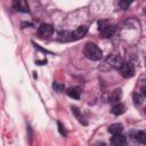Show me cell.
Listing matches in <instances>:
<instances>
[{"label":"cell","mask_w":146,"mask_h":146,"mask_svg":"<svg viewBox=\"0 0 146 146\" xmlns=\"http://www.w3.org/2000/svg\"><path fill=\"white\" fill-rule=\"evenodd\" d=\"M80 94H81V91H80V88H78V87H70L66 90V95L73 99H79Z\"/></svg>","instance_id":"ba28073f"},{"label":"cell","mask_w":146,"mask_h":146,"mask_svg":"<svg viewBox=\"0 0 146 146\" xmlns=\"http://www.w3.org/2000/svg\"><path fill=\"white\" fill-rule=\"evenodd\" d=\"M121 95H122L121 89H115V90H113L112 94H111L110 97H108V102H110V103H116V102H119L120 98H121Z\"/></svg>","instance_id":"8fae6325"},{"label":"cell","mask_w":146,"mask_h":146,"mask_svg":"<svg viewBox=\"0 0 146 146\" xmlns=\"http://www.w3.org/2000/svg\"><path fill=\"white\" fill-rule=\"evenodd\" d=\"M95 146H105V144L104 143H100V144H96Z\"/></svg>","instance_id":"d4e9b609"},{"label":"cell","mask_w":146,"mask_h":146,"mask_svg":"<svg viewBox=\"0 0 146 146\" xmlns=\"http://www.w3.org/2000/svg\"><path fill=\"white\" fill-rule=\"evenodd\" d=\"M145 66H146V58H145Z\"/></svg>","instance_id":"484cf974"},{"label":"cell","mask_w":146,"mask_h":146,"mask_svg":"<svg viewBox=\"0 0 146 146\" xmlns=\"http://www.w3.org/2000/svg\"><path fill=\"white\" fill-rule=\"evenodd\" d=\"M135 139L141 144H146V132L145 131H138L135 136Z\"/></svg>","instance_id":"4fadbf2b"},{"label":"cell","mask_w":146,"mask_h":146,"mask_svg":"<svg viewBox=\"0 0 146 146\" xmlns=\"http://www.w3.org/2000/svg\"><path fill=\"white\" fill-rule=\"evenodd\" d=\"M133 102H135V104H137V105H140L143 102H144V96L141 95V94H133Z\"/></svg>","instance_id":"2e32d148"},{"label":"cell","mask_w":146,"mask_h":146,"mask_svg":"<svg viewBox=\"0 0 146 146\" xmlns=\"http://www.w3.org/2000/svg\"><path fill=\"white\" fill-rule=\"evenodd\" d=\"M145 113H146V107H145Z\"/></svg>","instance_id":"4316f807"},{"label":"cell","mask_w":146,"mask_h":146,"mask_svg":"<svg viewBox=\"0 0 146 146\" xmlns=\"http://www.w3.org/2000/svg\"><path fill=\"white\" fill-rule=\"evenodd\" d=\"M21 26H22V27H24V26H32V23H29V22L26 23V22H25V23H22Z\"/></svg>","instance_id":"603a6c76"},{"label":"cell","mask_w":146,"mask_h":146,"mask_svg":"<svg viewBox=\"0 0 146 146\" xmlns=\"http://www.w3.org/2000/svg\"><path fill=\"white\" fill-rule=\"evenodd\" d=\"M27 131H29V139H30V143H32V130H31V127L27 125Z\"/></svg>","instance_id":"ffe728a7"},{"label":"cell","mask_w":146,"mask_h":146,"mask_svg":"<svg viewBox=\"0 0 146 146\" xmlns=\"http://www.w3.org/2000/svg\"><path fill=\"white\" fill-rule=\"evenodd\" d=\"M47 63V59H43V60H36V64H39V65H43V64H46Z\"/></svg>","instance_id":"7402d4cb"},{"label":"cell","mask_w":146,"mask_h":146,"mask_svg":"<svg viewBox=\"0 0 146 146\" xmlns=\"http://www.w3.org/2000/svg\"><path fill=\"white\" fill-rule=\"evenodd\" d=\"M100 33L103 34V36L104 38H111L114 33H115V26L114 25H111V24H108L103 31H100Z\"/></svg>","instance_id":"30bf717a"},{"label":"cell","mask_w":146,"mask_h":146,"mask_svg":"<svg viewBox=\"0 0 146 146\" xmlns=\"http://www.w3.org/2000/svg\"><path fill=\"white\" fill-rule=\"evenodd\" d=\"M107 63L113 67V68H116V70H121L122 65H123V60H122V57L117 54H112L108 56L107 58Z\"/></svg>","instance_id":"7a4b0ae2"},{"label":"cell","mask_w":146,"mask_h":146,"mask_svg":"<svg viewBox=\"0 0 146 146\" xmlns=\"http://www.w3.org/2000/svg\"><path fill=\"white\" fill-rule=\"evenodd\" d=\"M59 38H60V40H64V41L72 40V32H60Z\"/></svg>","instance_id":"9a60e30c"},{"label":"cell","mask_w":146,"mask_h":146,"mask_svg":"<svg viewBox=\"0 0 146 146\" xmlns=\"http://www.w3.org/2000/svg\"><path fill=\"white\" fill-rule=\"evenodd\" d=\"M124 111H125L124 105H123V104H120V103L115 104V105L112 107V110H111V112H112L114 115H121V114L124 113Z\"/></svg>","instance_id":"7c38bea8"},{"label":"cell","mask_w":146,"mask_h":146,"mask_svg":"<svg viewBox=\"0 0 146 146\" xmlns=\"http://www.w3.org/2000/svg\"><path fill=\"white\" fill-rule=\"evenodd\" d=\"M88 32V26L87 25H80L79 27H76L73 32H72V40H78L81 39L82 36H84Z\"/></svg>","instance_id":"5b68a950"},{"label":"cell","mask_w":146,"mask_h":146,"mask_svg":"<svg viewBox=\"0 0 146 146\" xmlns=\"http://www.w3.org/2000/svg\"><path fill=\"white\" fill-rule=\"evenodd\" d=\"M13 7H14L17 11H22V13H29V11H30L29 6H27L26 1H24V0L14 1V2H13Z\"/></svg>","instance_id":"8992f818"},{"label":"cell","mask_w":146,"mask_h":146,"mask_svg":"<svg viewBox=\"0 0 146 146\" xmlns=\"http://www.w3.org/2000/svg\"><path fill=\"white\" fill-rule=\"evenodd\" d=\"M54 33V27L50 24H41L38 29V34L40 38H49Z\"/></svg>","instance_id":"3957f363"},{"label":"cell","mask_w":146,"mask_h":146,"mask_svg":"<svg viewBox=\"0 0 146 146\" xmlns=\"http://www.w3.org/2000/svg\"><path fill=\"white\" fill-rule=\"evenodd\" d=\"M111 141H112L113 146H125V144H127L125 137L123 135H121V133L120 135H113Z\"/></svg>","instance_id":"52a82bcc"},{"label":"cell","mask_w":146,"mask_h":146,"mask_svg":"<svg viewBox=\"0 0 146 146\" xmlns=\"http://www.w3.org/2000/svg\"><path fill=\"white\" fill-rule=\"evenodd\" d=\"M140 94H141L144 97H146V87H145V86L141 87V89H140Z\"/></svg>","instance_id":"44dd1931"},{"label":"cell","mask_w":146,"mask_h":146,"mask_svg":"<svg viewBox=\"0 0 146 146\" xmlns=\"http://www.w3.org/2000/svg\"><path fill=\"white\" fill-rule=\"evenodd\" d=\"M84 55L91 60H99L103 57V51L96 43H87L84 47Z\"/></svg>","instance_id":"6da1fadb"},{"label":"cell","mask_w":146,"mask_h":146,"mask_svg":"<svg viewBox=\"0 0 146 146\" xmlns=\"http://www.w3.org/2000/svg\"><path fill=\"white\" fill-rule=\"evenodd\" d=\"M117 5L121 9H128V7L131 5V1H119Z\"/></svg>","instance_id":"d6986e66"},{"label":"cell","mask_w":146,"mask_h":146,"mask_svg":"<svg viewBox=\"0 0 146 146\" xmlns=\"http://www.w3.org/2000/svg\"><path fill=\"white\" fill-rule=\"evenodd\" d=\"M52 88L55 89V91H57V92H62L63 90H64V84L63 83H59V82H54L52 83Z\"/></svg>","instance_id":"e0dca14e"},{"label":"cell","mask_w":146,"mask_h":146,"mask_svg":"<svg viewBox=\"0 0 146 146\" xmlns=\"http://www.w3.org/2000/svg\"><path fill=\"white\" fill-rule=\"evenodd\" d=\"M57 125H58V131H59V133H60L62 136L66 137V136H67V132H66L65 127L63 125V123H62L60 121H57Z\"/></svg>","instance_id":"ac0fdd59"},{"label":"cell","mask_w":146,"mask_h":146,"mask_svg":"<svg viewBox=\"0 0 146 146\" xmlns=\"http://www.w3.org/2000/svg\"><path fill=\"white\" fill-rule=\"evenodd\" d=\"M122 131H123V125L121 123H114L108 127V132H111L112 135H120Z\"/></svg>","instance_id":"9c48e42d"},{"label":"cell","mask_w":146,"mask_h":146,"mask_svg":"<svg viewBox=\"0 0 146 146\" xmlns=\"http://www.w3.org/2000/svg\"><path fill=\"white\" fill-rule=\"evenodd\" d=\"M141 80H143L144 82H146V74H144V75L141 76Z\"/></svg>","instance_id":"cb8c5ba5"},{"label":"cell","mask_w":146,"mask_h":146,"mask_svg":"<svg viewBox=\"0 0 146 146\" xmlns=\"http://www.w3.org/2000/svg\"><path fill=\"white\" fill-rule=\"evenodd\" d=\"M121 74H122V76L125 78V79L133 76V74H135V67H133L132 63H130V62L123 63V65H122V67H121Z\"/></svg>","instance_id":"277c9868"},{"label":"cell","mask_w":146,"mask_h":146,"mask_svg":"<svg viewBox=\"0 0 146 146\" xmlns=\"http://www.w3.org/2000/svg\"><path fill=\"white\" fill-rule=\"evenodd\" d=\"M72 112L74 113V115L78 117V120L81 122V123H83V124H87V122L83 120V117H82V115H81V113H80V111L75 107V106H72Z\"/></svg>","instance_id":"5bb4252c"}]
</instances>
